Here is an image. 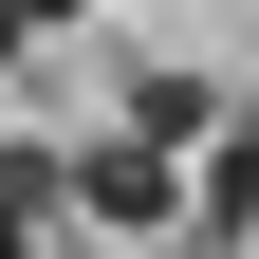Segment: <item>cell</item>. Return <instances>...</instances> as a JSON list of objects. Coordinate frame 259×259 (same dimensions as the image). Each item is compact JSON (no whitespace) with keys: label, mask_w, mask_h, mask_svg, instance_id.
Segmentation results:
<instances>
[{"label":"cell","mask_w":259,"mask_h":259,"mask_svg":"<svg viewBox=\"0 0 259 259\" xmlns=\"http://www.w3.org/2000/svg\"><path fill=\"white\" fill-rule=\"evenodd\" d=\"M74 222H93V241H130V259H148V241H185V167L130 130V148H93V167H74Z\"/></svg>","instance_id":"6da1fadb"},{"label":"cell","mask_w":259,"mask_h":259,"mask_svg":"<svg viewBox=\"0 0 259 259\" xmlns=\"http://www.w3.org/2000/svg\"><path fill=\"white\" fill-rule=\"evenodd\" d=\"M185 241H222V259L259 241V130H204V167H185Z\"/></svg>","instance_id":"7a4b0ae2"},{"label":"cell","mask_w":259,"mask_h":259,"mask_svg":"<svg viewBox=\"0 0 259 259\" xmlns=\"http://www.w3.org/2000/svg\"><path fill=\"white\" fill-rule=\"evenodd\" d=\"M130 130H148V148H204L222 93H204V74H130Z\"/></svg>","instance_id":"3957f363"},{"label":"cell","mask_w":259,"mask_h":259,"mask_svg":"<svg viewBox=\"0 0 259 259\" xmlns=\"http://www.w3.org/2000/svg\"><path fill=\"white\" fill-rule=\"evenodd\" d=\"M0 222H74V167L56 148H0Z\"/></svg>","instance_id":"277c9868"},{"label":"cell","mask_w":259,"mask_h":259,"mask_svg":"<svg viewBox=\"0 0 259 259\" xmlns=\"http://www.w3.org/2000/svg\"><path fill=\"white\" fill-rule=\"evenodd\" d=\"M56 19H74V0H0V56H37V37H56Z\"/></svg>","instance_id":"5b68a950"},{"label":"cell","mask_w":259,"mask_h":259,"mask_svg":"<svg viewBox=\"0 0 259 259\" xmlns=\"http://www.w3.org/2000/svg\"><path fill=\"white\" fill-rule=\"evenodd\" d=\"M0 259H37V222H0Z\"/></svg>","instance_id":"8992f818"},{"label":"cell","mask_w":259,"mask_h":259,"mask_svg":"<svg viewBox=\"0 0 259 259\" xmlns=\"http://www.w3.org/2000/svg\"><path fill=\"white\" fill-rule=\"evenodd\" d=\"M56 259H130V241H56Z\"/></svg>","instance_id":"52a82bcc"},{"label":"cell","mask_w":259,"mask_h":259,"mask_svg":"<svg viewBox=\"0 0 259 259\" xmlns=\"http://www.w3.org/2000/svg\"><path fill=\"white\" fill-rule=\"evenodd\" d=\"M148 259H222V241H148Z\"/></svg>","instance_id":"ba28073f"}]
</instances>
